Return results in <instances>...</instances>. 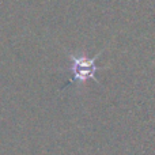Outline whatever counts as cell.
Listing matches in <instances>:
<instances>
[{
  "mask_svg": "<svg viewBox=\"0 0 155 155\" xmlns=\"http://www.w3.org/2000/svg\"><path fill=\"white\" fill-rule=\"evenodd\" d=\"M101 53H98L94 57H87V56H76V54H70V71L72 74V78H71V82L72 80H84L88 79V78H95V72L99 70L101 67L95 64L97 57Z\"/></svg>",
  "mask_w": 155,
  "mask_h": 155,
  "instance_id": "obj_1",
  "label": "cell"
}]
</instances>
